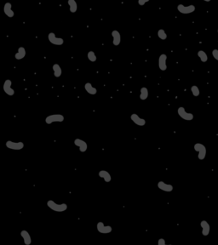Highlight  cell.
Listing matches in <instances>:
<instances>
[{"label": "cell", "mask_w": 218, "mask_h": 245, "mask_svg": "<svg viewBox=\"0 0 218 245\" xmlns=\"http://www.w3.org/2000/svg\"><path fill=\"white\" fill-rule=\"evenodd\" d=\"M53 72H54V75L56 78H60L61 76V73H62V71H61V68L59 64H54L53 66Z\"/></svg>", "instance_id": "21"}, {"label": "cell", "mask_w": 218, "mask_h": 245, "mask_svg": "<svg viewBox=\"0 0 218 245\" xmlns=\"http://www.w3.org/2000/svg\"><path fill=\"white\" fill-rule=\"evenodd\" d=\"M68 5H69V10L71 13H75L78 10V4L75 0H68Z\"/></svg>", "instance_id": "22"}, {"label": "cell", "mask_w": 218, "mask_h": 245, "mask_svg": "<svg viewBox=\"0 0 218 245\" xmlns=\"http://www.w3.org/2000/svg\"><path fill=\"white\" fill-rule=\"evenodd\" d=\"M177 113H178V115L182 118V119L186 120V121H191V120L193 119V114L188 113L185 110V108L182 107V106H180L177 109Z\"/></svg>", "instance_id": "5"}, {"label": "cell", "mask_w": 218, "mask_h": 245, "mask_svg": "<svg viewBox=\"0 0 218 245\" xmlns=\"http://www.w3.org/2000/svg\"><path fill=\"white\" fill-rule=\"evenodd\" d=\"M3 13L5 14L8 17H10V18L14 17L15 13L12 10V4L11 3H9V2L4 3V5H3Z\"/></svg>", "instance_id": "13"}, {"label": "cell", "mask_w": 218, "mask_h": 245, "mask_svg": "<svg viewBox=\"0 0 218 245\" xmlns=\"http://www.w3.org/2000/svg\"><path fill=\"white\" fill-rule=\"evenodd\" d=\"M200 225L202 227V235L205 236H208L210 234V232H211V226L209 225V223L206 220H202L200 222Z\"/></svg>", "instance_id": "16"}, {"label": "cell", "mask_w": 218, "mask_h": 245, "mask_svg": "<svg viewBox=\"0 0 218 245\" xmlns=\"http://www.w3.org/2000/svg\"><path fill=\"white\" fill-rule=\"evenodd\" d=\"M177 10L181 14H184V15H188V14H191L195 11V6L194 5H188V6H185L183 4H178L177 5Z\"/></svg>", "instance_id": "7"}, {"label": "cell", "mask_w": 218, "mask_h": 245, "mask_svg": "<svg viewBox=\"0 0 218 245\" xmlns=\"http://www.w3.org/2000/svg\"><path fill=\"white\" fill-rule=\"evenodd\" d=\"M148 97V90L146 87H142L141 89V93H140V99L142 100H145Z\"/></svg>", "instance_id": "23"}, {"label": "cell", "mask_w": 218, "mask_h": 245, "mask_svg": "<svg viewBox=\"0 0 218 245\" xmlns=\"http://www.w3.org/2000/svg\"><path fill=\"white\" fill-rule=\"evenodd\" d=\"M7 148L10 150H15V151H20V150L24 148V143L22 141H12V140H7L6 143Z\"/></svg>", "instance_id": "3"}, {"label": "cell", "mask_w": 218, "mask_h": 245, "mask_svg": "<svg viewBox=\"0 0 218 245\" xmlns=\"http://www.w3.org/2000/svg\"><path fill=\"white\" fill-rule=\"evenodd\" d=\"M47 206L51 210H53V211L57 213L65 212L66 209H67V204L66 203H60V204H58V203H56L53 200H49L47 202Z\"/></svg>", "instance_id": "1"}, {"label": "cell", "mask_w": 218, "mask_h": 245, "mask_svg": "<svg viewBox=\"0 0 218 245\" xmlns=\"http://www.w3.org/2000/svg\"><path fill=\"white\" fill-rule=\"evenodd\" d=\"M158 37L161 40H165L167 38V34L165 33V31L164 29H159L158 31Z\"/></svg>", "instance_id": "27"}, {"label": "cell", "mask_w": 218, "mask_h": 245, "mask_svg": "<svg viewBox=\"0 0 218 245\" xmlns=\"http://www.w3.org/2000/svg\"><path fill=\"white\" fill-rule=\"evenodd\" d=\"M96 229H97V231H98L100 233H102V234H108V233H111L112 231V226L105 225L102 221H99L97 223V225H96Z\"/></svg>", "instance_id": "6"}, {"label": "cell", "mask_w": 218, "mask_h": 245, "mask_svg": "<svg viewBox=\"0 0 218 245\" xmlns=\"http://www.w3.org/2000/svg\"><path fill=\"white\" fill-rule=\"evenodd\" d=\"M87 57H88L89 61H91V62H95L97 60V57H96V54H95L94 51H89L88 54H87Z\"/></svg>", "instance_id": "25"}, {"label": "cell", "mask_w": 218, "mask_h": 245, "mask_svg": "<svg viewBox=\"0 0 218 245\" xmlns=\"http://www.w3.org/2000/svg\"><path fill=\"white\" fill-rule=\"evenodd\" d=\"M157 186L161 191H164V192H171L173 191V189H174L173 185H170V184H167V183L164 182V181H159L158 184H157Z\"/></svg>", "instance_id": "11"}, {"label": "cell", "mask_w": 218, "mask_h": 245, "mask_svg": "<svg viewBox=\"0 0 218 245\" xmlns=\"http://www.w3.org/2000/svg\"><path fill=\"white\" fill-rule=\"evenodd\" d=\"M26 55H27V51L25 50V48H24V47H20V48L18 49L17 53L16 54V56H15V58H16V60H22L24 57L26 56Z\"/></svg>", "instance_id": "19"}, {"label": "cell", "mask_w": 218, "mask_h": 245, "mask_svg": "<svg viewBox=\"0 0 218 245\" xmlns=\"http://www.w3.org/2000/svg\"><path fill=\"white\" fill-rule=\"evenodd\" d=\"M130 119H131V121H132L134 123H136V125L138 126H144L146 124V120L142 118H140V117H139L137 114H136V113L131 114Z\"/></svg>", "instance_id": "12"}, {"label": "cell", "mask_w": 218, "mask_h": 245, "mask_svg": "<svg viewBox=\"0 0 218 245\" xmlns=\"http://www.w3.org/2000/svg\"><path fill=\"white\" fill-rule=\"evenodd\" d=\"M74 145L79 148V151L81 153H85L88 149V145L87 143L81 139H75L74 140Z\"/></svg>", "instance_id": "10"}, {"label": "cell", "mask_w": 218, "mask_h": 245, "mask_svg": "<svg viewBox=\"0 0 218 245\" xmlns=\"http://www.w3.org/2000/svg\"><path fill=\"white\" fill-rule=\"evenodd\" d=\"M64 119V116L61 114H51L45 118V122L47 124H51L53 122H61Z\"/></svg>", "instance_id": "4"}, {"label": "cell", "mask_w": 218, "mask_h": 245, "mask_svg": "<svg viewBox=\"0 0 218 245\" xmlns=\"http://www.w3.org/2000/svg\"><path fill=\"white\" fill-rule=\"evenodd\" d=\"M166 60H167V56L165 54L160 55V56L159 57V67L161 71H165L167 69Z\"/></svg>", "instance_id": "15"}, {"label": "cell", "mask_w": 218, "mask_h": 245, "mask_svg": "<svg viewBox=\"0 0 218 245\" xmlns=\"http://www.w3.org/2000/svg\"><path fill=\"white\" fill-rule=\"evenodd\" d=\"M197 55H198V56L199 57V59H200L202 62L205 63L208 60V56H207V54L205 53L204 50H199V51H198Z\"/></svg>", "instance_id": "24"}, {"label": "cell", "mask_w": 218, "mask_h": 245, "mask_svg": "<svg viewBox=\"0 0 218 245\" xmlns=\"http://www.w3.org/2000/svg\"><path fill=\"white\" fill-rule=\"evenodd\" d=\"M4 93L10 96H13L15 95V90L12 89V81L10 79H6L3 83V86Z\"/></svg>", "instance_id": "8"}, {"label": "cell", "mask_w": 218, "mask_h": 245, "mask_svg": "<svg viewBox=\"0 0 218 245\" xmlns=\"http://www.w3.org/2000/svg\"><path fill=\"white\" fill-rule=\"evenodd\" d=\"M194 150L198 153V158L204 160L206 157V147L201 143H196L194 145Z\"/></svg>", "instance_id": "2"}, {"label": "cell", "mask_w": 218, "mask_h": 245, "mask_svg": "<svg viewBox=\"0 0 218 245\" xmlns=\"http://www.w3.org/2000/svg\"><path fill=\"white\" fill-rule=\"evenodd\" d=\"M84 89H85L86 92L89 94V95H92V96L96 95V93H97V90H96L95 87L92 86V84L90 83H86L84 84Z\"/></svg>", "instance_id": "20"}, {"label": "cell", "mask_w": 218, "mask_h": 245, "mask_svg": "<svg viewBox=\"0 0 218 245\" xmlns=\"http://www.w3.org/2000/svg\"><path fill=\"white\" fill-rule=\"evenodd\" d=\"M158 245H172V244H167L165 243V240L164 238H159L158 241Z\"/></svg>", "instance_id": "29"}, {"label": "cell", "mask_w": 218, "mask_h": 245, "mask_svg": "<svg viewBox=\"0 0 218 245\" xmlns=\"http://www.w3.org/2000/svg\"><path fill=\"white\" fill-rule=\"evenodd\" d=\"M98 176H99V177H101L102 179L104 180V181L107 183L110 182L111 180H112L111 175L109 174V172L106 171V170H101V171L98 173Z\"/></svg>", "instance_id": "18"}, {"label": "cell", "mask_w": 218, "mask_h": 245, "mask_svg": "<svg viewBox=\"0 0 218 245\" xmlns=\"http://www.w3.org/2000/svg\"><path fill=\"white\" fill-rule=\"evenodd\" d=\"M112 43L114 46H118L121 43V35L119 33V31L113 30L112 32Z\"/></svg>", "instance_id": "14"}, {"label": "cell", "mask_w": 218, "mask_h": 245, "mask_svg": "<svg viewBox=\"0 0 218 245\" xmlns=\"http://www.w3.org/2000/svg\"><path fill=\"white\" fill-rule=\"evenodd\" d=\"M191 92L193 94V96H195V97H198L200 94V91H199V89H198V86L196 85H193L191 87Z\"/></svg>", "instance_id": "26"}, {"label": "cell", "mask_w": 218, "mask_h": 245, "mask_svg": "<svg viewBox=\"0 0 218 245\" xmlns=\"http://www.w3.org/2000/svg\"><path fill=\"white\" fill-rule=\"evenodd\" d=\"M48 39L50 41V43L52 44H55V45H62L64 43V39L62 38H57L56 36V34L54 33H50L49 35H48Z\"/></svg>", "instance_id": "9"}, {"label": "cell", "mask_w": 218, "mask_h": 245, "mask_svg": "<svg viewBox=\"0 0 218 245\" xmlns=\"http://www.w3.org/2000/svg\"><path fill=\"white\" fill-rule=\"evenodd\" d=\"M212 56L215 58L216 60H218V50L215 49V50H212Z\"/></svg>", "instance_id": "28"}, {"label": "cell", "mask_w": 218, "mask_h": 245, "mask_svg": "<svg viewBox=\"0 0 218 245\" xmlns=\"http://www.w3.org/2000/svg\"><path fill=\"white\" fill-rule=\"evenodd\" d=\"M217 33H218V30H217Z\"/></svg>", "instance_id": "31"}, {"label": "cell", "mask_w": 218, "mask_h": 245, "mask_svg": "<svg viewBox=\"0 0 218 245\" xmlns=\"http://www.w3.org/2000/svg\"><path fill=\"white\" fill-rule=\"evenodd\" d=\"M148 0H139L138 3H139V5L143 6V5H144L146 3H148Z\"/></svg>", "instance_id": "30"}, {"label": "cell", "mask_w": 218, "mask_h": 245, "mask_svg": "<svg viewBox=\"0 0 218 245\" xmlns=\"http://www.w3.org/2000/svg\"><path fill=\"white\" fill-rule=\"evenodd\" d=\"M20 236H21V238L23 239L25 245H31V243H32V238L30 236L29 232L26 231V230H23V231L20 232Z\"/></svg>", "instance_id": "17"}]
</instances>
